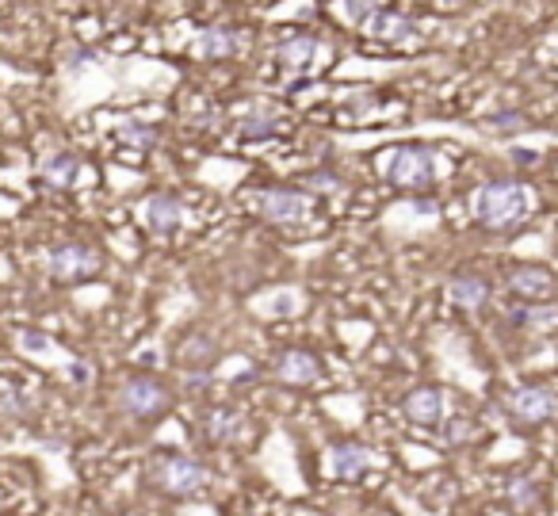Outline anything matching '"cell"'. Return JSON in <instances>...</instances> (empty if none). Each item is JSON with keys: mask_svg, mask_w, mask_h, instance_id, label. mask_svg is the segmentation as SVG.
Here are the masks:
<instances>
[{"mask_svg": "<svg viewBox=\"0 0 558 516\" xmlns=\"http://www.w3.org/2000/svg\"><path fill=\"white\" fill-rule=\"evenodd\" d=\"M237 50H241V35H237L234 27H226V23H211V27H203V31L195 35V54H199L203 62L234 58Z\"/></svg>", "mask_w": 558, "mask_h": 516, "instance_id": "obj_12", "label": "cell"}, {"mask_svg": "<svg viewBox=\"0 0 558 516\" xmlns=\"http://www.w3.org/2000/svg\"><path fill=\"white\" fill-rule=\"evenodd\" d=\"M516 165H536V153H513Z\"/></svg>", "mask_w": 558, "mask_h": 516, "instance_id": "obj_28", "label": "cell"}, {"mask_svg": "<svg viewBox=\"0 0 558 516\" xmlns=\"http://www.w3.org/2000/svg\"><path fill=\"white\" fill-rule=\"evenodd\" d=\"M207 436L218 444H234L245 436V417L234 409H215V413H207Z\"/></svg>", "mask_w": 558, "mask_h": 516, "instance_id": "obj_19", "label": "cell"}, {"mask_svg": "<svg viewBox=\"0 0 558 516\" xmlns=\"http://www.w3.org/2000/svg\"><path fill=\"white\" fill-rule=\"evenodd\" d=\"M306 184H310L314 192H337V188H341V180H337L333 172H314V176H306Z\"/></svg>", "mask_w": 558, "mask_h": 516, "instance_id": "obj_26", "label": "cell"}, {"mask_svg": "<svg viewBox=\"0 0 558 516\" xmlns=\"http://www.w3.org/2000/svg\"><path fill=\"white\" fill-rule=\"evenodd\" d=\"M448 299L459 310H482L486 299H490V283L482 280V276H455L448 283Z\"/></svg>", "mask_w": 558, "mask_h": 516, "instance_id": "obj_15", "label": "cell"}, {"mask_svg": "<svg viewBox=\"0 0 558 516\" xmlns=\"http://www.w3.org/2000/svg\"><path fill=\"white\" fill-rule=\"evenodd\" d=\"M532 215V188L520 180H490L474 192V218L486 230H513Z\"/></svg>", "mask_w": 558, "mask_h": 516, "instance_id": "obj_1", "label": "cell"}, {"mask_svg": "<svg viewBox=\"0 0 558 516\" xmlns=\"http://www.w3.org/2000/svg\"><path fill=\"white\" fill-rule=\"evenodd\" d=\"M142 222H146V230L157 237H169L180 230V222H184V203L169 192H157L150 195L146 203H142Z\"/></svg>", "mask_w": 558, "mask_h": 516, "instance_id": "obj_9", "label": "cell"}, {"mask_svg": "<svg viewBox=\"0 0 558 516\" xmlns=\"http://www.w3.org/2000/svg\"><path fill=\"white\" fill-rule=\"evenodd\" d=\"M249 203L264 222H276V226H299L314 211V195L299 188H264L249 195Z\"/></svg>", "mask_w": 558, "mask_h": 516, "instance_id": "obj_3", "label": "cell"}, {"mask_svg": "<svg viewBox=\"0 0 558 516\" xmlns=\"http://www.w3.org/2000/svg\"><path fill=\"white\" fill-rule=\"evenodd\" d=\"M341 8H344V16L360 27L367 16H375V12L390 8V0H341Z\"/></svg>", "mask_w": 558, "mask_h": 516, "instance_id": "obj_23", "label": "cell"}, {"mask_svg": "<svg viewBox=\"0 0 558 516\" xmlns=\"http://www.w3.org/2000/svg\"><path fill=\"white\" fill-rule=\"evenodd\" d=\"M436 169H440V161H436V150H429V146H402L387 161L390 184H398L406 192H425V188H432Z\"/></svg>", "mask_w": 558, "mask_h": 516, "instance_id": "obj_4", "label": "cell"}, {"mask_svg": "<svg viewBox=\"0 0 558 516\" xmlns=\"http://www.w3.org/2000/svg\"><path fill=\"white\" fill-rule=\"evenodd\" d=\"M119 406L127 409L130 417H138V421H150V417H161L172 406V394L153 375H130L127 383L119 387Z\"/></svg>", "mask_w": 558, "mask_h": 516, "instance_id": "obj_6", "label": "cell"}, {"mask_svg": "<svg viewBox=\"0 0 558 516\" xmlns=\"http://www.w3.org/2000/svg\"><path fill=\"white\" fill-rule=\"evenodd\" d=\"M509 291L528 302H539V299H551V295H555L558 280L547 268H539V264H520V268L509 272Z\"/></svg>", "mask_w": 558, "mask_h": 516, "instance_id": "obj_11", "label": "cell"}, {"mask_svg": "<svg viewBox=\"0 0 558 516\" xmlns=\"http://www.w3.org/2000/svg\"><path fill=\"white\" fill-rule=\"evenodd\" d=\"M150 482L169 497H192L207 486V471H203V463L192 459V455L161 452L153 455L150 463Z\"/></svg>", "mask_w": 558, "mask_h": 516, "instance_id": "obj_2", "label": "cell"}, {"mask_svg": "<svg viewBox=\"0 0 558 516\" xmlns=\"http://www.w3.org/2000/svg\"><path fill=\"white\" fill-rule=\"evenodd\" d=\"M100 249L96 245H88V241H62V245H54L50 253H46V268H50V276L62 283H81V280H92L96 272H100Z\"/></svg>", "mask_w": 558, "mask_h": 516, "instance_id": "obj_5", "label": "cell"}, {"mask_svg": "<svg viewBox=\"0 0 558 516\" xmlns=\"http://www.w3.org/2000/svg\"><path fill=\"white\" fill-rule=\"evenodd\" d=\"M69 375L77 379V383H85L88 379V367H85V360H73V367H69Z\"/></svg>", "mask_w": 558, "mask_h": 516, "instance_id": "obj_27", "label": "cell"}, {"mask_svg": "<svg viewBox=\"0 0 558 516\" xmlns=\"http://www.w3.org/2000/svg\"><path fill=\"white\" fill-rule=\"evenodd\" d=\"M474 421H463V417H459V421H451V429H448V440L451 444H467V440H474Z\"/></svg>", "mask_w": 558, "mask_h": 516, "instance_id": "obj_25", "label": "cell"}, {"mask_svg": "<svg viewBox=\"0 0 558 516\" xmlns=\"http://www.w3.org/2000/svg\"><path fill=\"white\" fill-rule=\"evenodd\" d=\"M367 467H371V448H364V444H337L329 452V471L337 474V478H344V482L360 478Z\"/></svg>", "mask_w": 558, "mask_h": 516, "instance_id": "obj_14", "label": "cell"}, {"mask_svg": "<svg viewBox=\"0 0 558 516\" xmlns=\"http://www.w3.org/2000/svg\"><path fill=\"white\" fill-rule=\"evenodd\" d=\"M119 138H123V142H127L130 150H138V153H150L153 146H157V142H161V134H157V130H153V127H146V123H134V119H130V123H123V127H119Z\"/></svg>", "mask_w": 558, "mask_h": 516, "instance_id": "obj_20", "label": "cell"}, {"mask_svg": "<svg viewBox=\"0 0 558 516\" xmlns=\"http://www.w3.org/2000/svg\"><path fill=\"white\" fill-rule=\"evenodd\" d=\"M279 130H283V115L279 111L253 108L241 119V138H249V142H268V138H276Z\"/></svg>", "mask_w": 558, "mask_h": 516, "instance_id": "obj_17", "label": "cell"}, {"mask_svg": "<svg viewBox=\"0 0 558 516\" xmlns=\"http://www.w3.org/2000/svg\"><path fill=\"white\" fill-rule=\"evenodd\" d=\"M360 31H364L367 39H375V43L402 46L417 35V23H413V16H402V12H394V8H383V12L367 16V20L360 23Z\"/></svg>", "mask_w": 558, "mask_h": 516, "instance_id": "obj_8", "label": "cell"}, {"mask_svg": "<svg viewBox=\"0 0 558 516\" xmlns=\"http://www.w3.org/2000/svg\"><path fill=\"white\" fill-rule=\"evenodd\" d=\"M123 516H142V513H123Z\"/></svg>", "mask_w": 558, "mask_h": 516, "instance_id": "obj_29", "label": "cell"}, {"mask_svg": "<svg viewBox=\"0 0 558 516\" xmlns=\"http://www.w3.org/2000/svg\"><path fill=\"white\" fill-rule=\"evenodd\" d=\"M276 375L279 383H291V387H310L318 383L322 375V360L314 352H302V348H287L276 356Z\"/></svg>", "mask_w": 558, "mask_h": 516, "instance_id": "obj_10", "label": "cell"}, {"mask_svg": "<svg viewBox=\"0 0 558 516\" xmlns=\"http://www.w3.org/2000/svg\"><path fill=\"white\" fill-rule=\"evenodd\" d=\"M77 172H81V157L77 153H54V157H46L43 161V180L50 188H69L73 180H77Z\"/></svg>", "mask_w": 558, "mask_h": 516, "instance_id": "obj_18", "label": "cell"}, {"mask_svg": "<svg viewBox=\"0 0 558 516\" xmlns=\"http://www.w3.org/2000/svg\"><path fill=\"white\" fill-rule=\"evenodd\" d=\"M509 505H513L516 513H532L539 505V486L532 478H513L509 482Z\"/></svg>", "mask_w": 558, "mask_h": 516, "instance_id": "obj_21", "label": "cell"}, {"mask_svg": "<svg viewBox=\"0 0 558 516\" xmlns=\"http://www.w3.org/2000/svg\"><path fill=\"white\" fill-rule=\"evenodd\" d=\"M505 409L520 425H543L558 413V394L551 387H516Z\"/></svg>", "mask_w": 558, "mask_h": 516, "instance_id": "obj_7", "label": "cell"}, {"mask_svg": "<svg viewBox=\"0 0 558 516\" xmlns=\"http://www.w3.org/2000/svg\"><path fill=\"white\" fill-rule=\"evenodd\" d=\"M486 127L494 130V134H516V130L528 127V119H524V111H494L486 119Z\"/></svg>", "mask_w": 558, "mask_h": 516, "instance_id": "obj_24", "label": "cell"}, {"mask_svg": "<svg viewBox=\"0 0 558 516\" xmlns=\"http://www.w3.org/2000/svg\"><path fill=\"white\" fill-rule=\"evenodd\" d=\"M218 344L211 341V337H195L192 344L184 341V348H180V356H184V364L188 367H207L211 364V356H215Z\"/></svg>", "mask_w": 558, "mask_h": 516, "instance_id": "obj_22", "label": "cell"}, {"mask_svg": "<svg viewBox=\"0 0 558 516\" xmlns=\"http://www.w3.org/2000/svg\"><path fill=\"white\" fill-rule=\"evenodd\" d=\"M314 58H318V39L314 35H295V39L276 46V62L283 69H306Z\"/></svg>", "mask_w": 558, "mask_h": 516, "instance_id": "obj_16", "label": "cell"}, {"mask_svg": "<svg viewBox=\"0 0 558 516\" xmlns=\"http://www.w3.org/2000/svg\"><path fill=\"white\" fill-rule=\"evenodd\" d=\"M402 413H406L413 425H440L444 421V394L436 387H417L406 394V402H402Z\"/></svg>", "mask_w": 558, "mask_h": 516, "instance_id": "obj_13", "label": "cell"}]
</instances>
